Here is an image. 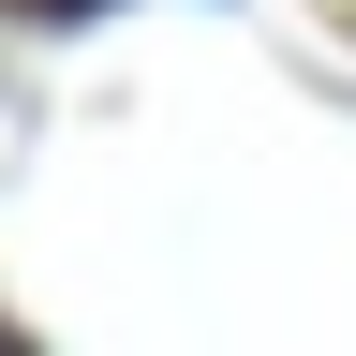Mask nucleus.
I'll list each match as a JSON object with an SVG mask.
<instances>
[{
	"mask_svg": "<svg viewBox=\"0 0 356 356\" xmlns=\"http://www.w3.org/2000/svg\"><path fill=\"white\" fill-rule=\"evenodd\" d=\"M44 15H89V0H44Z\"/></svg>",
	"mask_w": 356,
	"mask_h": 356,
	"instance_id": "1",
	"label": "nucleus"
}]
</instances>
